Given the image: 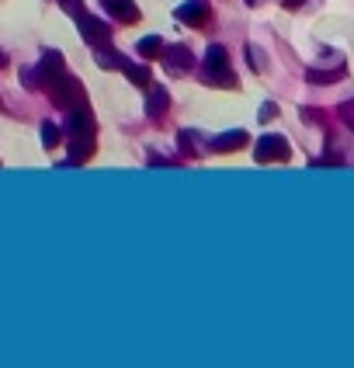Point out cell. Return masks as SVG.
I'll return each mask as SVG.
<instances>
[{
    "mask_svg": "<svg viewBox=\"0 0 354 368\" xmlns=\"http://www.w3.org/2000/svg\"><path fill=\"white\" fill-rule=\"evenodd\" d=\"M108 10H111V17H118V21H136L139 17V10H136V3L132 0H101Z\"/></svg>",
    "mask_w": 354,
    "mask_h": 368,
    "instance_id": "cell-10",
    "label": "cell"
},
{
    "mask_svg": "<svg viewBox=\"0 0 354 368\" xmlns=\"http://www.w3.org/2000/svg\"><path fill=\"white\" fill-rule=\"evenodd\" d=\"M247 3H254V0H247Z\"/></svg>",
    "mask_w": 354,
    "mask_h": 368,
    "instance_id": "cell-23",
    "label": "cell"
},
{
    "mask_svg": "<svg viewBox=\"0 0 354 368\" xmlns=\"http://www.w3.org/2000/svg\"><path fill=\"white\" fill-rule=\"evenodd\" d=\"M70 139H87L94 143V115L87 111V104L80 108H70V125H66Z\"/></svg>",
    "mask_w": 354,
    "mask_h": 368,
    "instance_id": "cell-4",
    "label": "cell"
},
{
    "mask_svg": "<svg viewBox=\"0 0 354 368\" xmlns=\"http://www.w3.org/2000/svg\"><path fill=\"white\" fill-rule=\"evenodd\" d=\"M136 52L146 56V59H157V56L164 52V38H160V35H146V38L136 42Z\"/></svg>",
    "mask_w": 354,
    "mask_h": 368,
    "instance_id": "cell-11",
    "label": "cell"
},
{
    "mask_svg": "<svg viewBox=\"0 0 354 368\" xmlns=\"http://www.w3.org/2000/svg\"><path fill=\"white\" fill-rule=\"evenodd\" d=\"M247 63H250V66H254L257 73H261V70L267 66L264 59H261V49H254V45H247Z\"/></svg>",
    "mask_w": 354,
    "mask_h": 368,
    "instance_id": "cell-17",
    "label": "cell"
},
{
    "mask_svg": "<svg viewBox=\"0 0 354 368\" xmlns=\"http://www.w3.org/2000/svg\"><path fill=\"white\" fill-rule=\"evenodd\" d=\"M177 17L184 21V24H201L205 17H208V7H205V0H184L180 7H177Z\"/></svg>",
    "mask_w": 354,
    "mask_h": 368,
    "instance_id": "cell-7",
    "label": "cell"
},
{
    "mask_svg": "<svg viewBox=\"0 0 354 368\" xmlns=\"http://www.w3.org/2000/svg\"><path fill=\"white\" fill-rule=\"evenodd\" d=\"M341 77H344V63H341L337 70H309V73H306V80H309V84H316V87L334 84V80H341Z\"/></svg>",
    "mask_w": 354,
    "mask_h": 368,
    "instance_id": "cell-12",
    "label": "cell"
},
{
    "mask_svg": "<svg viewBox=\"0 0 354 368\" xmlns=\"http://www.w3.org/2000/svg\"><path fill=\"white\" fill-rule=\"evenodd\" d=\"M122 73H125L136 87H146V84H150V70H146V66H139V63H129V59H125Z\"/></svg>",
    "mask_w": 354,
    "mask_h": 368,
    "instance_id": "cell-15",
    "label": "cell"
},
{
    "mask_svg": "<svg viewBox=\"0 0 354 368\" xmlns=\"http://www.w3.org/2000/svg\"><path fill=\"white\" fill-rule=\"evenodd\" d=\"M243 146H247V132H240V129L222 132V136L212 139V150H215V153H233V150H243Z\"/></svg>",
    "mask_w": 354,
    "mask_h": 368,
    "instance_id": "cell-8",
    "label": "cell"
},
{
    "mask_svg": "<svg viewBox=\"0 0 354 368\" xmlns=\"http://www.w3.org/2000/svg\"><path fill=\"white\" fill-rule=\"evenodd\" d=\"M288 157H292V150H288L285 136H261L257 146H254V160L257 164H285Z\"/></svg>",
    "mask_w": 354,
    "mask_h": 368,
    "instance_id": "cell-3",
    "label": "cell"
},
{
    "mask_svg": "<svg viewBox=\"0 0 354 368\" xmlns=\"http://www.w3.org/2000/svg\"><path fill=\"white\" fill-rule=\"evenodd\" d=\"M97 66H104V70H122V66H125V56L115 52V49H101V45H97Z\"/></svg>",
    "mask_w": 354,
    "mask_h": 368,
    "instance_id": "cell-13",
    "label": "cell"
},
{
    "mask_svg": "<svg viewBox=\"0 0 354 368\" xmlns=\"http://www.w3.org/2000/svg\"><path fill=\"white\" fill-rule=\"evenodd\" d=\"M59 143H63V129L52 125V122H42V146L45 150H56Z\"/></svg>",
    "mask_w": 354,
    "mask_h": 368,
    "instance_id": "cell-16",
    "label": "cell"
},
{
    "mask_svg": "<svg viewBox=\"0 0 354 368\" xmlns=\"http://www.w3.org/2000/svg\"><path fill=\"white\" fill-rule=\"evenodd\" d=\"M341 122H344L348 129H354V101L351 104H341Z\"/></svg>",
    "mask_w": 354,
    "mask_h": 368,
    "instance_id": "cell-18",
    "label": "cell"
},
{
    "mask_svg": "<svg viewBox=\"0 0 354 368\" xmlns=\"http://www.w3.org/2000/svg\"><path fill=\"white\" fill-rule=\"evenodd\" d=\"M49 84H52V101L59 104V108H80V104H87V94L84 87L73 80V77H66L63 70L56 73V77H49Z\"/></svg>",
    "mask_w": 354,
    "mask_h": 368,
    "instance_id": "cell-2",
    "label": "cell"
},
{
    "mask_svg": "<svg viewBox=\"0 0 354 368\" xmlns=\"http://www.w3.org/2000/svg\"><path fill=\"white\" fill-rule=\"evenodd\" d=\"M274 115H278V108H274L271 101H267V104H261V111H257V118H261V122H271Z\"/></svg>",
    "mask_w": 354,
    "mask_h": 368,
    "instance_id": "cell-19",
    "label": "cell"
},
{
    "mask_svg": "<svg viewBox=\"0 0 354 368\" xmlns=\"http://www.w3.org/2000/svg\"><path fill=\"white\" fill-rule=\"evenodd\" d=\"M77 24H80V35L87 38L90 45H104V42L111 38V28H108L104 21L90 17V14H80V17H77Z\"/></svg>",
    "mask_w": 354,
    "mask_h": 368,
    "instance_id": "cell-6",
    "label": "cell"
},
{
    "mask_svg": "<svg viewBox=\"0 0 354 368\" xmlns=\"http://www.w3.org/2000/svg\"><path fill=\"white\" fill-rule=\"evenodd\" d=\"M3 63H7V56H3V52H0V66H3Z\"/></svg>",
    "mask_w": 354,
    "mask_h": 368,
    "instance_id": "cell-22",
    "label": "cell"
},
{
    "mask_svg": "<svg viewBox=\"0 0 354 368\" xmlns=\"http://www.w3.org/2000/svg\"><path fill=\"white\" fill-rule=\"evenodd\" d=\"M160 56H164V66H167L171 73H187V70H194V56H191L187 45H167Z\"/></svg>",
    "mask_w": 354,
    "mask_h": 368,
    "instance_id": "cell-5",
    "label": "cell"
},
{
    "mask_svg": "<svg viewBox=\"0 0 354 368\" xmlns=\"http://www.w3.org/2000/svg\"><path fill=\"white\" fill-rule=\"evenodd\" d=\"M167 104H171V94L164 91V87H157V91L150 94V101H146V111L157 118V115H164V111H167Z\"/></svg>",
    "mask_w": 354,
    "mask_h": 368,
    "instance_id": "cell-14",
    "label": "cell"
},
{
    "mask_svg": "<svg viewBox=\"0 0 354 368\" xmlns=\"http://www.w3.org/2000/svg\"><path fill=\"white\" fill-rule=\"evenodd\" d=\"M35 70H38V77H42V80L49 84V77H56V73L63 70V52H56V49H49V52L42 56V63H38Z\"/></svg>",
    "mask_w": 354,
    "mask_h": 368,
    "instance_id": "cell-9",
    "label": "cell"
},
{
    "mask_svg": "<svg viewBox=\"0 0 354 368\" xmlns=\"http://www.w3.org/2000/svg\"><path fill=\"white\" fill-rule=\"evenodd\" d=\"M63 7H66L73 17H80V14H84V10H80V0H63Z\"/></svg>",
    "mask_w": 354,
    "mask_h": 368,
    "instance_id": "cell-20",
    "label": "cell"
},
{
    "mask_svg": "<svg viewBox=\"0 0 354 368\" xmlns=\"http://www.w3.org/2000/svg\"><path fill=\"white\" fill-rule=\"evenodd\" d=\"M201 73H205V80H208L212 87H236V77H233V70H229V56H226L222 45H208Z\"/></svg>",
    "mask_w": 354,
    "mask_h": 368,
    "instance_id": "cell-1",
    "label": "cell"
},
{
    "mask_svg": "<svg viewBox=\"0 0 354 368\" xmlns=\"http://www.w3.org/2000/svg\"><path fill=\"white\" fill-rule=\"evenodd\" d=\"M302 3H306V0H285V7H288V10H299Z\"/></svg>",
    "mask_w": 354,
    "mask_h": 368,
    "instance_id": "cell-21",
    "label": "cell"
}]
</instances>
